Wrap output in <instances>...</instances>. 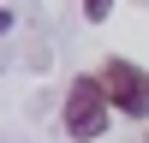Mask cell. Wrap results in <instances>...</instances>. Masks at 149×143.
I'll use <instances>...</instances> for the list:
<instances>
[{
  "label": "cell",
  "instance_id": "3957f363",
  "mask_svg": "<svg viewBox=\"0 0 149 143\" xmlns=\"http://www.w3.org/2000/svg\"><path fill=\"white\" fill-rule=\"evenodd\" d=\"M107 6H113V0H84V18H90V24H95V18H107Z\"/></svg>",
  "mask_w": 149,
  "mask_h": 143
},
{
  "label": "cell",
  "instance_id": "6da1fadb",
  "mask_svg": "<svg viewBox=\"0 0 149 143\" xmlns=\"http://www.w3.org/2000/svg\"><path fill=\"white\" fill-rule=\"evenodd\" d=\"M107 113H113V95H107L102 72H95V78L84 72V78L66 90V137H78V143L102 137V131H107Z\"/></svg>",
  "mask_w": 149,
  "mask_h": 143
},
{
  "label": "cell",
  "instance_id": "7a4b0ae2",
  "mask_svg": "<svg viewBox=\"0 0 149 143\" xmlns=\"http://www.w3.org/2000/svg\"><path fill=\"white\" fill-rule=\"evenodd\" d=\"M102 83H107V95H113L119 113H131V119L149 113V72L125 66V60H107V66H102Z\"/></svg>",
  "mask_w": 149,
  "mask_h": 143
}]
</instances>
